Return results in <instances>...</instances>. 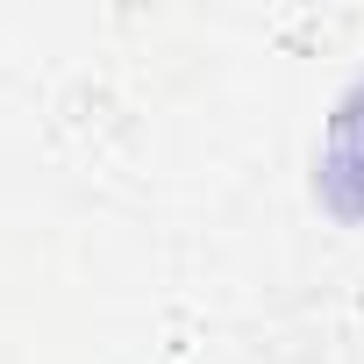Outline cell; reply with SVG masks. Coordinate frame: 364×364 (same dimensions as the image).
<instances>
[{
    "instance_id": "obj_1",
    "label": "cell",
    "mask_w": 364,
    "mask_h": 364,
    "mask_svg": "<svg viewBox=\"0 0 364 364\" xmlns=\"http://www.w3.org/2000/svg\"><path fill=\"white\" fill-rule=\"evenodd\" d=\"M307 193L336 229H364V72L328 100L321 136H314V171Z\"/></svg>"
}]
</instances>
